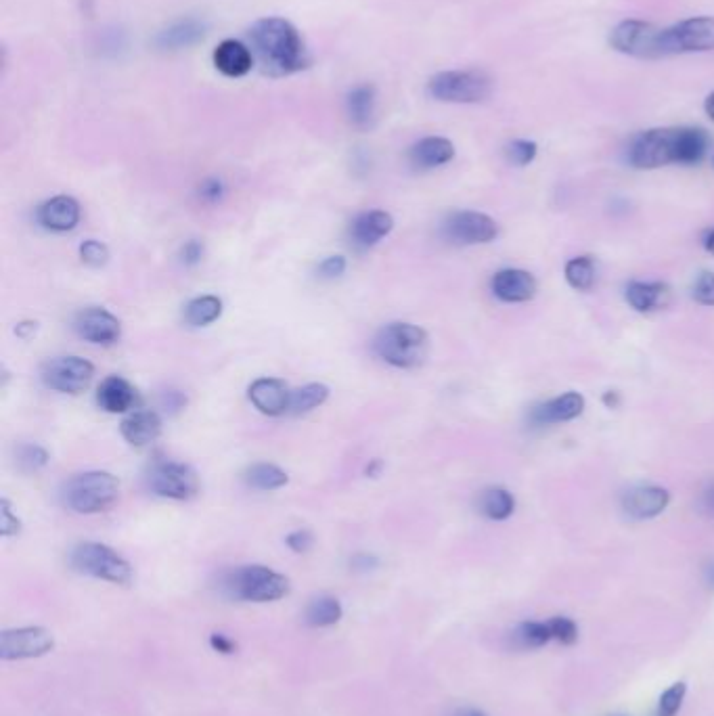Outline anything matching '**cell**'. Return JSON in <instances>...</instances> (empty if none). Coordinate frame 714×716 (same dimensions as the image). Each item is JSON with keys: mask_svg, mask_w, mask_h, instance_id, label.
<instances>
[{"mask_svg": "<svg viewBox=\"0 0 714 716\" xmlns=\"http://www.w3.org/2000/svg\"><path fill=\"white\" fill-rule=\"evenodd\" d=\"M710 147L708 132L696 126H668L645 130L629 147V162L639 170L671 164H700Z\"/></svg>", "mask_w": 714, "mask_h": 716, "instance_id": "1", "label": "cell"}, {"mask_svg": "<svg viewBox=\"0 0 714 716\" xmlns=\"http://www.w3.org/2000/svg\"><path fill=\"white\" fill-rule=\"evenodd\" d=\"M250 49L262 72L273 78L292 76L310 67L312 57L292 21L283 17L258 19L250 28Z\"/></svg>", "mask_w": 714, "mask_h": 716, "instance_id": "2", "label": "cell"}, {"mask_svg": "<svg viewBox=\"0 0 714 716\" xmlns=\"http://www.w3.org/2000/svg\"><path fill=\"white\" fill-rule=\"evenodd\" d=\"M377 356L392 367L413 369L426 361L430 350L428 333L411 323H390L373 342Z\"/></svg>", "mask_w": 714, "mask_h": 716, "instance_id": "3", "label": "cell"}, {"mask_svg": "<svg viewBox=\"0 0 714 716\" xmlns=\"http://www.w3.org/2000/svg\"><path fill=\"white\" fill-rule=\"evenodd\" d=\"M120 497V482L109 472H86L72 478L63 490V501L82 516L107 511Z\"/></svg>", "mask_w": 714, "mask_h": 716, "instance_id": "4", "label": "cell"}, {"mask_svg": "<svg viewBox=\"0 0 714 716\" xmlns=\"http://www.w3.org/2000/svg\"><path fill=\"white\" fill-rule=\"evenodd\" d=\"M225 591L239 601L271 603L289 593V580L266 566H241L227 574Z\"/></svg>", "mask_w": 714, "mask_h": 716, "instance_id": "5", "label": "cell"}, {"mask_svg": "<svg viewBox=\"0 0 714 716\" xmlns=\"http://www.w3.org/2000/svg\"><path fill=\"white\" fill-rule=\"evenodd\" d=\"M428 93L442 103H482L493 93V80L482 70H449L430 78Z\"/></svg>", "mask_w": 714, "mask_h": 716, "instance_id": "6", "label": "cell"}, {"mask_svg": "<svg viewBox=\"0 0 714 716\" xmlns=\"http://www.w3.org/2000/svg\"><path fill=\"white\" fill-rule=\"evenodd\" d=\"M72 566L86 574L111 585H130L132 566L126 559L107 545L101 543H82L72 551Z\"/></svg>", "mask_w": 714, "mask_h": 716, "instance_id": "7", "label": "cell"}, {"mask_svg": "<svg viewBox=\"0 0 714 716\" xmlns=\"http://www.w3.org/2000/svg\"><path fill=\"white\" fill-rule=\"evenodd\" d=\"M664 57L714 51V17H689L671 28H662Z\"/></svg>", "mask_w": 714, "mask_h": 716, "instance_id": "8", "label": "cell"}, {"mask_svg": "<svg viewBox=\"0 0 714 716\" xmlns=\"http://www.w3.org/2000/svg\"><path fill=\"white\" fill-rule=\"evenodd\" d=\"M660 32L662 28L650 24V21L627 19L610 32V44L614 51L629 57L664 59Z\"/></svg>", "mask_w": 714, "mask_h": 716, "instance_id": "9", "label": "cell"}, {"mask_svg": "<svg viewBox=\"0 0 714 716\" xmlns=\"http://www.w3.org/2000/svg\"><path fill=\"white\" fill-rule=\"evenodd\" d=\"M95 367L80 356H57L44 363L40 377L49 390L61 394H80L93 382Z\"/></svg>", "mask_w": 714, "mask_h": 716, "instance_id": "10", "label": "cell"}, {"mask_svg": "<svg viewBox=\"0 0 714 716\" xmlns=\"http://www.w3.org/2000/svg\"><path fill=\"white\" fill-rule=\"evenodd\" d=\"M149 488L164 499L189 501L199 492V478L195 469L185 463L162 461L149 472Z\"/></svg>", "mask_w": 714, "mask_h": 716, "instance_id": "11", "label": "cell"}, {"mask_svg": "<svg viewBox=\"0 0 714 716\" xmlns=\"http://www.w3.org/2000/svg\"><path fill=\"white\" fill-rule=\"evenodd\" d=\"M55 647L51 631L42 626H24L0 635V658L3 660H28L47 656Z\"/></svg>", "mask_w": 714, "mask_h": 716, "instance_id": "12", "label": "cell"}, {"mask_svg": "<svg viewBox=\"0 0 714 716\" xmlns=\"http://www.w3.org/2000/svg\"><path fill=\"white\" fill-rule=\"evenodd\" d=\"M444 235L453 243L480 245L499 235L497 222L482 212H455L444 222Z\"/></svg>", "mask_w": 714, "mask_h": 716, "instance_id": "13", "label": "cell"}, {"mask_svg": "<svg viewBox=\"0 0 714 716\" xmlns=\"http://www.w3.org/2000/svg\"><path fill=\"white\" fill-rule=\"evenodd\" d=\"M74 329L82 340L91 344H116L122 335L118 317L111 315L105 308H86L74 321Z\"/></svg>", "mask_w": 714, "mask_h": 716, "instance_id": "14", "label": "cell"}, {"mask_svg": "<svg viewBox=\"0 0 714 716\" xmlns=\"http://www.w3.org/2000/svg\"><path fill=\"white\" fill-rule=\"evenodd\" d=\"M252 405L269 417H277L289 413V402H292V390L277 377H260L250 386Z\"/></svg>", "mask_w": 714, "mask_h": 716, "instance_id": "15", "label": "cell"}, {"mask_svg": "<svg viewBox=\"0 0 714 716\" xmlns=\"http://www.w3.org/2000/svg\"><path fill=\"white\" fill-rule=\"evenodd\" d=\"M208 34V24L204 19L197 17H183L176 19L174 24L164 28L155 36V47L160 51H183L193 47L199 40H204Z\"/></svg>", "mask_w": 714, "mask_h": 716, "instance_id": "16", "label": "cell"}, {"mask_svg": "<svg viewBox=\"0 0 714 716\" xmlns=\"http://www.w3.org/2000/svg\"><path fill=\"white\" fill-rule=\"evenodd\" d=\"M493 294L507 304H520L528 302L537 296V279H534L528 271H520V268H505L493 277Z\"/></svg>", "mask_w": 714, "mask_h": 716, "instance_id": "17", "label": "cell"}, {"mask_svg": "<svg viewBox=\"0 0 714 716\" xmlns=\"http://www.w3.org/2000/svg\"><path fill=\"white\" fill-rule=\"evenodd\" d=\"M212 61L222 76L241 78V76L252 72L256 59H254V53L248 44H243L241 40H235V38H227L214 49Z\"/></svg>", "mask_w": 714, "mask_h": 716, "instance_id": "18", "label": "cell"}, {"mask_svg": "<svg viewBox=\"0 0 714 716\" xmlns=\"http://www.w3.org/2000/svg\"><path fill=\"white\" fill-rule=\"evenodd\" d=\"M583 411H585L583 394L566 392L562 396L543 402L539 407H534L530 413V421L532 425H537V428H543V425L572 421L583 415Z\"/></svg>", "mask_w": 714, "mask_h": 716, "instance_id": "19", "label": "cell"}, {"mask_svg": "<svg viewBox=\"0 0 714 716\" xmlns=\"http://www.w3.org/2000/svg\"><path fill=\"white\" fill-rule=\"evenodd\" d=\"M671 503L668 490L660 486H637L631 488L622 499L624 511L635 520H650L660 516V513Z\"/></svg>", "mask_w": 714, "mask_h": 716, "instance_id": "20", "label": "cell"}, {"mask_svg": "<svg viewBox=\"0 0 714 716\" xmlns=\"http://www.w3.org/2000/svg\"><path fill=\"white\" fill-rule=\"evenodd\" d=\"M38 220L44 229L55 233L74 231L80 222V204L70 195H57L40 206Z\"/></svg>", "mask_w": 714, "mask_h": 716, "instance_id": "21", "label": "cell"}, {"mask_svg": "<svg viewBox=\"0 0 714 716\" xmlns=\"http://www.w3.org/2000/svg\"><path fill=\"white\" fill-rule=\"evenodd\" d=\"M394 229V218L384 210H371L361 214L352 222V241L359 248H373L384 237H388Z\"/></svg>", "mask_w": 714, "mask_h": 716, "instance_id": "22", "label": "cell"}, {"mask_svg": "<svg viewBox=\"0 0 714 716\" xmlns=\"http://www.w3.org/2000/svg\"><path fill=\"white\" fill-rule=\"evenodd\" d=\"M122 436L132 446H149L162 434V419L155 411H135L130 413L122 425Z\"/></svg>", "mask_w": 714, "mask_h": 716, "instance_id": "23", "label": "cell"}, {"mask_svg": "<svg viewBox=\"0 0 714 716\" xmlns=\"http://www.w3.org/2000/svg\"><path fill=\"white\" fill-rule=\"evenodd\" d=\"M409 158L419 170L440 168L455 158V145L444 137H426L411 147Z\"/></svg>", "mask_w": 714, "mask_h": 716, "instance_id": "24", "label": "cell"}, {"mask_svg": "<svg viewBox=\"0 0 714 716\" xmlns=\"http://www.w3.org/2000/svg\"><path fill=\"white\" fill-rule=\"evenodd\" d=\"M135 402H137L135 388L118 375L107 377L97 390V405L105 413H114V415L126 413L135 407Z\"/></svg>", "mask_w": 714, "mask_h": 716, "instance_id": "25", "label": "cell"}, {"mask_svg": "<svg viewBox=\"0 0 714 716\" xmlns=\"http://www.w3.org/2000/svg\"><path fill=\"white\" fill-rule=\"evenodd\" d=\"M377 88L369 82L356 84L346 95V114L356 128H369L375 120Z\"/></svg>", "mask_w": 714, "mask_h": 716, "instance_id": "26", "label": "cell"}, {"mask_svg": "<svg viewBox=\"0 0 714 716\" xmlns=\"http://www.w3.org/2000/svg\"><path fill=\"white\" fill-rule=\"evenodd\" d=\"M627 302L633 310L637 312H652V310H660L666 308L668 302H671V287L666 283H643V281H633L627 287Z\"/></svg>", "mask_w": 714, "mask_h": 716, "instance_id": "27", "label": "cell"}, {"mask_svg": "<svg viewBox=\"0 0 714 716\" xmlns=\"http://www.w3.org/2000/svg\"><path fill=\"white\" fill-rule=\"evenodd\" d=\"M304 616H306V624L315 626V629H325V626L338 624L344 616V610H342V603L336 597L321 595L308 603Z\"/></svg>", "mask_w": 714, "mask_h": 716, "instance_id": "28", "label": "cell"}, {"mask_svg": "<svg viewBox=\"0 0 714 716\" xmlns=\"http://www.w3.org/2000/svg\"><path fill=\"white\" fill-rule=\"evenodd\" d=\"M513 509H516V499L505 488H488L480 497V511L488 520L503 522L511 518Z\"/></svg>", "mask_w": 714, "mask_h": 716, "instance_id": "29", "label": "cell"}, {"mask_svg": "<svg viewBox=\"0 0 714 716\" xmlns=\"http://www.w3.org/2000/svg\"><path fill=\"white\" fill-rule=\"evenodd\" d=\"M222 315V300L216 296H199L185 308V321L191 327H208Z\"/></svg>", "mask_w": 714, "mask_h": 716, "instance_id": "30", "label": "cell"}, {"mask_svg": "<svg viewBox=\"0 0 714 716\" xmlns=\"http://www.w3.org/2000/svg\"><path fill=\"white\" fill-rule=\"evenodd\" d=\"M329 398V388L323 384H306L298 390H292V402H289V413L304 415L319 409Z\"/></svg>", "mask_w": 714, "mask_h": 716, "instance_id": "31", "label": "cell"}, {"mask_svg": "<svg viewBox=\"0 0 714 716\" xmlns=\"http://www.w3.org/2000/svg\"><path fill=\"white\" fill-rule=\"evenodd\" d=\"M566 281L576 292H589L595 283V262L591 256H578L566 264Z\"/></svg>", "mask_w": 714, "mask_h": 716, "instance_id": "32", "label": "cell"}, {"mask_svg": "<svg viewBox=\"0 0 714 716\" xmlns=\"http://www.w3.org/2000/svg\"><path fill=\"white\" fill-rule=\"evenodd\" d=\"M513 641H516L518 647L522 650H537V647L547 645L549 641H553L549 624L547 622H524L520 624L516 631H513Z\"/></svg>", "mask_w": 714, "mask_h": 716, "instance_id": "33", "label": "cell"}, {"mask_svg": "<svg viewBox=\"0 0 714 716\" xmlns=\"http://www.w3.org/2000/svg\"><path fill=\"white\" fill-rule=\"evenodd\" d=\"M287 480L289 478L283 469L273 463H258V465L250 467V472H248V484L258 490H277V488L285 486Z\"/></svg>", "mask_w": 714, "mask_h": 716, "instance_id": "34", "label": "cell"}, {"mask_svg": "<svg viewBox=\"0 0 714 716\" xmlns=\"http://www.w3.org/2000/svg\"><path fill=\"white\" fill-rule=\"evenodd\" d=\"M685 696H687V685L673 683L658 700V716H675L681 710Z\"/></svg>", "mask_w": 714, "mask_h": 716, "instance_id": "35", "label": "cell"}, {"mask_svg": "<svg viewBox=\"0 0 714 716\" xmlns=\"http://www.w3.org/2000/svg\"><path fill=\"white\" fill-rule=\"evenodd\" d=\"M17 463L26 472H38V469L49 463V453L38 444H24L17 453Z\"/></svg>", "mask_w": 714, "mask_h": 716, "instance_id": "36", "label": "cell"}, {"mask_svg": "<svg viewBox=\"0 0 714 716\" xmlns=\"http://www.w3.org/2000/svg\"><path fill=\"white\" fill-rule=\"evenodd\" d=\"M537 151H539L537 143H534V141H526V139L511 141V143L507 145V149H505L509 162L516 164V166H528V164H532L534 158H537Z\"/></svg>", "mask_w": 714, "mask_h": 716, "instance_id": "37", "label": "cell"}, {"mask_svg": "<svg viewBox=\"0 0 714 716\" xmlns=\"http://www.w3.org/2000/svg\"><path fill=\"white\" fill-rule=\"evenodd\" d=\"M553 641H560L562 645H572L578 639V626L568 616H553L547 620Z\"/></svg>", "mask_w": 714, "mask_h": 716, "instance_id": "38", "label": "cell"}, {"mask_svg": "<svg viewBox=\"0 0 714 716\" xmlns=\"http://www.w3.org/2000/svg\"><path fill=\"white\" fill-rule=\"evenodd\" d=\"M80 258L84 264L93 266V268H101L107 264L109 260V250L107 245L101 243V241H95V239H88L80 245Z\"/></svg>", "mask_w": 714, "mask_h": 716, "instance_id": "39", "label": "cell"}, {"mask_svg": "<svg viewBox=\"0 0 714 716\" xmlns=\"http://www.w3.org/2000/svg\"><path fill=\"white\" fill-rule=\"evenodd\" d=\"M691 296L702 306H714V273H700L694 289H691Z\"/></svg>", "mask_w": 714, "mask_h": 716, "instance_id": "40", "label": "cell"}, {"mask_svg": "<svg viewBox=\"0 0 714 716\" xmlns=\"http://www.w3.org/2000/svg\"><path fill=\"white\" fill-rule=\"evenodd\" d=\"M346 260L342 256H329L319 264V277L321 279H336L344 275Z\"/></svg>", "mask_w": 714, "mask_h": 716, "instance_id": "41", "label": "cell"}, {"mask_svg": "<svg viewBox=\"0 0 714 716\" xmlns=\"http://www.w3.org/2000/svg\"><path fill=\"white\" fill-rule=\"evenodd\" d=\"M19 526L21 524H19L17 516H13L11 505L5 499L3 503H0V532H3V536H13L19 532Z\"/></svg>", "mask_w": 714, "mask_h": 716, "instance_id": "42", "label": "cell"}, {"mask_svg": "<svg viewBox=\"0 0 714 716\" xmlns=\"http://www.w3.org/2000/svg\"><path fill=\"white\" fill-rule=\"evenodd\" d=\"M199 195H202L204 201L216 204V201H220L222 195H225V183H222L220 178H206L202 187H199Z\"/></svg>", "mask_w": 714, "mask_h": 716, "instance_id": "43", "label": "cell"}, {"mask_svg": "<svg viewBox=\"0 0 714 716\" xmlns=\"http://www.w3.org/2000/svg\"><path fill=\"white\" fill-rule=\"evenodd\" d=\"M285 543L296 553H306L312 547V543H315V539H312V534L308 530H296L287 536Z\"/></svg>", "mask_w": 714, "mask_h": 716, "instance_id": "44", "label": "cell"}, {"mask_svg": "<svg viewBox=\"0 0 714 716\" xmlns=\"http://www.w3.org/2000/svg\"><path fill=\"white\" fill-rule=\"evenodd\" d=\"M181 256H183V262H185L187 266H195V264L202 262V258H204V245L199 243V241H195V239H193V241H187L183 252H181Z\"/></svg>", "mask_w": 714, "mask_h": 716, "instance_id": "45", "label": "cell"}, {"mask_svg": "<svg viewBox=\"0 0 714 716\" xmlns=\"http://www.w3.org/2000/svg\"><path fill=\"white\" fill-rule=\"evenodd\" d=\"M210 645H212L214 652L227 654V656H229V654H235V650H237L235 641L229 639L227 635H222V633H214V635L210 637Z\"/></svg>", "mask_w": 714, "mask_h": 716, "instance_id": "46", "label": "cell"}, {"mask_svg": "<svg viewBox=\"0 0 714 716\" xmlns=\"http://www.w3.org/2000/svg\"><path fill=\"white\" fill-rule=\"evenodd\" d=\"M375 566H377V559H375L373 555L361 553V555H354V557H352V568H354L356 572H369V570H373Z\"/></svg>", "mask_w": 714, "mask_h": 716, "instance_id": "47", "label": "cell"}, {"mask_svg": "<svg viewBox=\"0 0 714 716\" xmlns=\"http://www.w3.org/2000/svg\"><path fill=\"white\" fill-rule=\"evenodd\" d=\"M702 509L708 513V516L714 518V484L704 490V495H702Z\"/></svg>", "mask_w": 714, "mask_h": 716, "instance_id": "48", "label": "cell"}, {"mask_svg": "<svg viewBox=\"0 0 714 716\" xmlns=\"http://www.w3.org/2000/svg\"><path fill=\"white\" fill-rule=\"evenodd\" d=\"M618 402H620L618 392H606V394H604V405H606L608 409H616Z\"/></svg>", "mask_w": 714, "mask_h": 716, "instance_id": "49", "label": "cell"}, {"mask_svg": "<svg viewBox=\"0 0 714 716\" xmlns=\"http://www.w3.org/2000/svg\"><path fill=\"white\" fill-rule=\"evenodd\" d=\"M28 331H36V323H19L15 329L19 338H28Z\"/></svg>", "mask_w": 714, "mask_h": 716, "instance_id": "50", "label": "cell"}, {"mask_svg": "<svg viewBox=\"0 0 714 716\" xmlns=\"http://www.w3.org/2000/svg\"><path fill=\"white\" fill-rule=\"evenodd\" d=\"M704 111H706V116L714 122V93H710V95L706 97V101H704Z\"/></svg>", "mask_w": 714, "mask_h": 716, "instance_id": "51", "label": "cell"}, {"mask_svg": "<svg viewBox=\"0 0 714 716\" xmlns=\"http://www.w3.org/2000/svg\"><path fill=\"white\" fill-rule=\"evenodd\" d=\"M453 716H486V714L482 710H478V708H461Z\"/></svg>", "mask_w": 714, "mask_h": 716, "instance_id": "52", "label": "cell"}, {"mask_svg": "<svg viewBox=\"0 0 714 716\" xmlns=\"http://www.w3.org/2000/svg\"><path fill=\"white\" fill-rule=\"evenodd\" d=\"M379 469H382V461L375 459L371 465H367V474H369V476H377Z\"/></svg>", "mask_w": 714, "mask_h": 716, "instance_id": "53", "label": "cell"}, {"mask_svg": "<svg viewBox=\"0 0 714 716\" xmlns=\"http://www.w3.org/2000/svg\"><path fill=\"white\" fill-rule=\"evenodd\" d=\"M704 245H706V250L714 256V231H710V233H708V237H706Z\"/></svg>", "mask_w": 714, "mask_h": 716, "instance_id": "54", "label": "cell"}, {"mask_svg": "<svg viewBox=\"0 0 714 716\" xmlns=\"http://www.w3.org/2000/svg\"><path fill=\"white\" fill-rule=\"evenodd\" d=\"M710 583L714 585V566H712V570H710Z\"/></svg>", "mask_w": 714, "mask_h": 716, "instance_id": "55", "label": "cell"}, {"mask_svg": "<svg viewBox=\"0 0 714 716\" xmlns=\"http://www.w3.org/2000/svg\"><path fill=\"white\" fill-rule=\"evenodd\" d=\"M712 162H714V158H712Z\"/></svg>", "mask_w": 714, "mask_h": 716, "instance_id": "56", "label": "cell"}]
</instances>
